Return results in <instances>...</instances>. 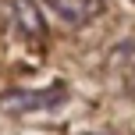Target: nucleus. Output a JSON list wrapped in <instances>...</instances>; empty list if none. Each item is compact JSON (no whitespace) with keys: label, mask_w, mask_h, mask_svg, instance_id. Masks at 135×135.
<instances>
[{"label":"nucleus","mask_w":135,"mask_h":135,"mask_svg":"<svg viewBox=\"0 0 135 135\" xmlns=\"http://www.w3.org/2000/svg\"><path fill=\"white\" fill-rule=\"evenodd\" d=\"M61 100H64V85L28 89V93H4V96H0V110H11V114H28V110L57 107Z\"/></svg>","instance_id":"f257e3e1"},{"label":"nucleus","mask_w":135,"mask_h":135,"mask_svg":"<svg viewBox=\"0 0 135 135\" xmlns=\"http://www.w3.org/2000/svg\"><path fill=\"white\" fill-rule=\"evenodd\" d=\"M50 11L71 28H82L103 14V0H46Z\"/></svg>","instance_id":"f03ea898"}]
</instances>
